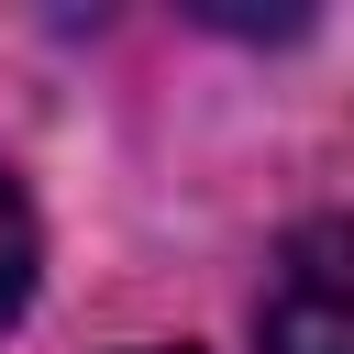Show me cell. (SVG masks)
<instances>
[{"label": "cell", "instance_id": "obj_1", "mask_svg": "<svg viewBox=\"0 0 354 354\" xmlns=\"http://www.w3.org/2000/svg\"><path fill=\"white\" fill-rule=\"evenodd\" d=\"M254 354H354V221L288 232L254 299Z\"/></svg>", "mask_w": 354, "mask_h": 354}, {"label": "cell", "instance_id": "obj_2", "mask_svg": "<svg viewBox=\"0 0 354 354\" xmlns=\"http://www.w3.org/2000/svg\"><path fill=\"white\" fill-rule=\"evenodd\" d=\"M22 299H33V210H22V188L0 177V332L22 321Z\"/></svg>", "mask_w": 354, "mask_h": 354}]
</instances>
